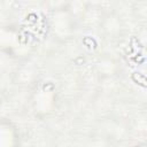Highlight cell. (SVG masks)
Segmentation results:
<instances>
[{
  "instance_id": "obj_3",
  "label": "cell",
  "mask_w": 147,
  "mask_h": 147,
  "mask_svg": "<svg viewBox=\"0 0 147 147\" xmlns=\"http://www.w3.org/2000/svg\"><path fill=\"white\" fill-rule=\"evenodd\" d=\"M136 147H146V145H145V144H139V145H137Z\"/></svg>"
},
{
  "instance_id": "obj_1",
  "label": "cell",
  "mask_w": 147,
  "mask_h": 147,
  "mask_svg": "<svg viewBox=\"0 0 147 147\" xmlns=\"http://www.w3.org/2000/svg\"><path fill=\"white\" fill-rule=\"evenodd\" d=\"M21 134L16 124L9 118H0V147H20Z\"/></svg>"
},
{
  "instance_id": "obj_2",
  "label": "cell",
  "mask_w": 147,
  "mask_h": 147,
  "mask_svg": "<svg viewBox=\"0 0 147 147\" xmlns=\"http://www.w3.org/2000/svg\"><path fill=\"white\" fill-rule=\"evenodd\" d=\"M54 92H55L54 86L49 83L44 84L41 86V88L36 94V98L33 101L36 111H38L39 114H46L53 109V107L55 106V102H54L55 93Z\"/></svg>"
}]
</instances>
